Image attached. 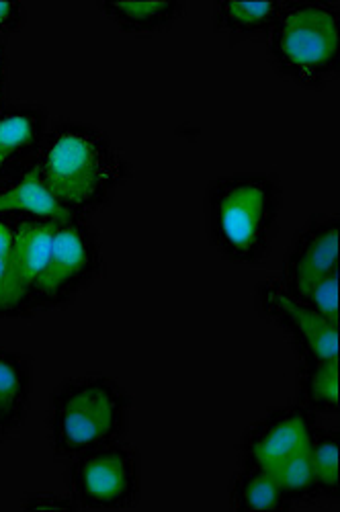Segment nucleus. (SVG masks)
Instances as JSON below:
<instances>
[{
	"mask_svg": "<svg viewBox=\"0 0 340 512\" xmlns=\"http://www.w3.org/2000/svg\"><path fill=\"white\" fill-rule=\"evenodd\" d=\"M33 166L56 203L76 218L107 205L132 170L105 132L76 121L52 127Z\"/></svg>",
	"mask_w": 340,
	"mask_h": 512,
	"instance_id": "1",
	"label": "nucleus"
},
{
	"mask_svg": "<svg viewBox=\"0 0 340 512\" xmlns=\"http://www.w3.org/2000/svg\"><path fill=\"white\" fill-rule=\"evenodd\" d=\"M283 209L281 183L267 173H238L216 179L205 195V224L211 244L238 265L267 259Z\"/></svg>",
	"mask_w": 340,
	"mask_h": 512,
	"instance_id": "2",
	"label": "nucleus"
},
{
	"mask_svg": "<svg viewBox=\"0 0 340 512\" xmlns=\"http://www.w3.org/2000/svg\"><path fill=\"white\" fill-rule=\"evenodd\" d=\"M132 398L107 375H82L62 381L52 396L50 443L58 459L117 443L130 426Z\"/></svg>",
	"mask_w": 340,
	"mask_h": 512,
	"instance_id": "3",
	"label": "nucleus"
},
{
	"mask_svg": "<svg viewBox=\"0 0 340 512\" xmlns=\"http://www.w3.org/2000/svg\"><path fill=\"white\" fill-rule=\"evenodd\" d=\"M340 7L330 0L281 3L269 29V54L275 68L308 89H318L338 70Z\"/></svg>",
	"mask_w": 340,
	"mask_h": 512,
	"instance_id": "4",
	"label": "nucleus"
},
{
	"mask_svg": "<svg viewBox=\"0 0 340 512\" xmlns=\"http://www.w3.org/2000/svg\"><path fill=\"white\" fill-rule=\"evenodd\" d=\"M68 494L84 510H127L140 502L142 461L121 441L70 459Z\"/></svg>",
	"mask_w": 340,
	"mask_h": 512,
	"instance_id": "5",
	"label": "nucleus"
},
{
	"mask_svg": "<svg viewBox=\"0 0 340 512\" xmlns=\"http://www.w3.org/2000/svg\"><path fill=\"white\" fill-rule=\"evenodd\" d=\"M101 271L103 252L93 226L76 216L60 220L54 232L48 267L39 277L31 297L33 312L70 304L80 291L99 279Z\"/></svg>",
	"mask_w": 340,
	"mask_h": 512,
	"instance_id": "6",
	"label": "nucleus"
},
{
	"mask_svg": "<svg viewBox=\"0 0 340 512\" xmlns=\"http://www.w3.org/2000/svg\"><path fill=\"white\" fill-rule=\"evenodd\" d=\"M58 222L35 216L17 220L3 295V318H19L33 312L31 297L48 267Z\"/></svg>",
	"mask_w": 340,
	"mask_h": 512,
	"instance_id": "7",
	"label": "nucleus"
},
{
	"mask_svg": "<svg viewBox=\"0 0 340 512\" xmlns=\"http://www.w3.org/2000/svg\"><path fill=\"white\" fill-rule=\"evenodd\" d=\"M259 304L263 314L293 340L302 359H338L340 328L285 291L279 279L265 281L259 287Z\"/></svg>",
	"mask_w": 340,
	"mask_h": 512,
	"instance_id": "8",
	"label": "nucleus"
},
{
	"mask_svg": "<svg viewBox=\"0 0 340 512\" xmlns=\"http://www.w3.org/2000/svg\"><path fill=\"white\" fill-rule=\"evenodd\" d=\"M316 429L314 412L302 404L283 406L263 416L240 441L242 467H261L271 472L283 459L304 447Z\"/></svg>",
	"mask_w": 340,
	"mask_h": 512,
	"instance_id": "9",
	"label": "nucleus"
},
{
	"mask_svg": "<svg viewBox=\"0 0 340 512\" xmlns=\"http://www.w3.org/2000/svg\"><path fill=\"white\" fill-rule=\"evenodd\" d=\"M338 218L314 216L293 240L279 283L297 300H304L312 285L324 275L338 271Z\"/></svg>",
	"mask_w": 340,
	"mask_h": 512,
	"instance_id": "10",
	"label": "nucleus"
},
{
	"mask_svg": "<svg viewBox=\"0 0 340 512\" xmlns=\"http://www.w3.org/2000/svg\"><path fill=\"white\" fill-rule=\"evenodd\" d=\"M48 132V113L41 107L17 105L0 113V183L17 179L35 164Z\"/></svg>",
	"mask_w": 340,
	"mask_h": 512,
	"instance_id": "11",
	"label": "nucleus"
},
{
	"mask_svg": "<svg viewBox=\"0 0 340 512\" xmlns=\"http://www.w3.org/2000/svg\"><path fill=\"white\" fill-rule=\"evenodd\" d=\"M0 216H35L50 220H66V213L46 189L35 166L25 170L17 179L0 185Z\"/></svg>",
	"mask_w": 340,
	"mask_h": 512,
	"instance_id": "12",
	"label": "nucleus"
},
{
	"mask_svg": "<svg viewBox=\"0 0 340 512\" xmlns=\"http://www.w3.org/2000/svg\"><path fill=\"white\" fill-rule=\"evenodd\" d=\"M31 383V361L19 351L0 349V418L13 435L27 414Z\"/></svg>",
	"mask_w": 340,
	"mask_h": 512,
	"instance_id": "13",
	"label": "nucleus"
},
{
	"mask_svg": "<svg viewBox=\"0 0 340 512\" xmlns=\"http://www.w3.org/2000/svg\"><path fill=\"white\" fill-rule=\"evenodd\" d=\"M99 9L123 31L156 33L173 25L185 13V3L162 0V3H142V0H103Z\"/></svg>",
	"mask_w": 340,
	"mask_h": 512,
	"instance_id": "14",
	"label": "nucleus"
},
{
	"mask_svg": "<svg viewBox=\"0 0 340 512\" xmlns=\"http://www.w3.org/2000/svg\"><path fill=\"white\" fill-rule=\"evenodd\" d=\"M232 508L238 512H279L293 504L285 498L271 472L261 467H240L232 482Z\"/></svg>",
	"mask_w": 340,
	"mask_h": 512,
	"instance_id": "15",
	"label": "nucleus"
},
{
	"mask_svg": "<svg viewBox=\"0 0 340 512\" xmlns=\"http://www.w3.org/2000/svg\"><path fill=\"white\" fill-rule=\"evenodd\" d=\"M300 398L314 414L338 412V359H302Z\"/></svg>",
	"mask_w": 340,
	"mask_h": 512,
	"instance_id": "16",
	"label": "nucleus"
},
{
	"mask_svg": "<svg viewBox=\"0 0 340 512\" xmlns=\"http://www.w3.org/2000/svg\"><path fill=\"white\" fill-rule=\"evenodd\" d=\"M271 474L291 504L316 502L320 498L312 469L310 441L273 467Z\"/></svg>",
	"mask_w": 340,
	"mask_h": 512,
	"instance_id": "17",
	"label": "nucleus"
},
{
	"mask_svg": "<svg viewBox=\"0 0 340 512\" xmlns=\"http://www.w3.org/2000/svg\"><path fill=\"white\" fill-rule=\"evenodd\" d=\"M281 3H236V0H222L216 5V25L230 33L257 35L269 33Z\"/></svg>",
	"mask_w": 340,
	"mask_h": 512,
	"instance_id": "18",
	"label": "nucleus"
},
{
	"mask_svg": "<svg viewBox=\"0 0 340 512\" xmlns=\"http://www.w3.org/2000/svg\"><path fill=\"white\" fill-rule=\"evenodd\" d=\"M310 457L320 498L336 500L340 494L338 459H340V435L334 429H316L310 437Z\"/></svg>",
	"mask_w": 340,
	"mask_h": 512,
	"instance_id": "19",
	"label": "nucleus"
},
{
	"mask_svg": "<svg viewBox=\"0 0 340 512\" xmlns=\"http://www.w3.org/2000/svg\"><path fill=\"white\" fill-rule=\"evenodd\" d=\"M338 271H332L318 279L304 302L310 304L322 318H326L330 324L340 328V312H338Z\"/></svg>",
	"mask_w": 340,
	"mask_h": 512,
	"instance_id": "20",
	"label": "nucleus"
},
{
	"mask_svg": "<svg viewBox=\"0 0 340 512\" xmlns=\"http://www.w3.org/2000/svg\"><path fill=\"white\" fill-rule=\"evenodd\" d=\"M15 216H0V318H3V295H5V281L9 271V256L13 248L15 228H17Z\"/></svg>",
	"mask_w": 340,
	"mask_h": 512,
	"instance_id": "21",
	"label": "nucleus"
},
{
	"mask_svg": "<svg viewBox=\"0 0 340 512\" xmlns=\"http://www.w3.org/2000/svg\"><path fill=\"white\" fill-rule=\"evenodd\" d=\"M76 502L68 496L58 494H29L23 500V510H76Z\"/></svg>",
	"mask_w": 340,
	"mask_h": 512,
	"instance_id": "22",
	"label": "nucleus"
},
{
	"mask_svg": "<svg viewBox=\"0 0 340 512\" xmlns=\"http://www.w3.org/2000/svg\"><path fill=\"white\" fill-rule=\"evenodd\" d=\"M25 23V7L21 3L0 0V37L17 33Z\"/></svg>",
	"mask_w": 340,
	"mask_h": 512,
	"instance_id": "23",
	"label": "nucleus"
},
{
	"mask_svg": "<svg viewBox=\"0 0 340 512\" xmlns=\"http://www.w3.org/2000/svg\"><path fill=\"white\" fill-rule=\"evenodd\" d=\"M7 66L5 60H0V113L7 109Z\"/></svg>",
	"mask_w": 340,
	"mask_h": 512,
	"instance_id": "24",
	"label": "nucleus"
},
{
	"mask_svg": "<svg viewBox=\"0 0 340 512\" xmlns=\"http://www.w3.org/2000/svg\"><path fill=\"white\" fill-rule=\"evenodd\" d=\"M13 433L9 431V426L3 422V418H0V443H5Z\"/></svg>",
	"mask_w": 340,
	"mask_h": 512,
	"instance_id": "25",
	"label": "nucleus"
},
{
	"mask_svg": "<svg viewBox=\"0 0 340 512\" xmlns=\"http://www.w3.org/2000/svg\"><path fill=\"white\" fill-rule=\"evenodd\" d=\"M0 60H5V44H3V39H0Z\"/></svg>",
	"mask_w": 340,
	"mask_h": 512,
	"instance_id": "26",
	"label": "nucleus"
}]
</instances>
